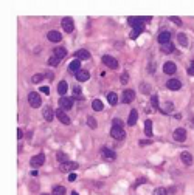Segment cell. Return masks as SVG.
I'll return each instance as SVG.
<instances>
[{"label": "cell", "mask_w": 194, "mask_h": 195, "mask_svg": "<svg viewBox=\"0 0 194 195\" xmlns=\"http://www.w3.org/2000/svg\"><path fill=\"white\" fill-rule=\"evenodd\" d=\"M28 102H30V105L33 107V108H39V107L42 105L41 95H39V93H36V91H31L30 95H28Z\"/></svg>", "instance_id": "obj_1"}, {"label": "cell", "mask_w": 194, "mask_h": 195, "mask_svg": "<svg viewBox=\"0 0 194 195\" xmlns=\"http://www.w3.org/2000/svg\"><path fill=\"white\" fill-rule=\"evenodd\" d=\"M44 163H45V155L44 153H39V155H34V157L31 158L30 164H31V167H41Z\"/></svg>", "instance_id": "obj_2"}, {"label": "cell", "mask_w": 194, "mask_h": 195, "mask_svg": "<svg viewBox=\"0 0 194 195\" xmlns=\"http://www.w3.org/2000/svg\"><path fill=\"white\" fill-rule=\"evenodd\" d=\"M110 136L115 138V139H124V136H126V132H124L123 127H113L110 129Z\"/></svg>", "instance_id": "obj_3"}, {"label": "cell", "mask_w": 194, "mask_h": 195, "mask_svg": "<svg viewBox=\"0 0 194 195\" xmlns=\"http://www.w3.org/2000/svg\"><path fill=\"white\" fill-rule=\"evenodd\" d=\"M59 107L62 110H70L73 107V99L72 98H67V96H62L59 99Z\"/></svg>", "instance_id": "obj_4"}, {"label": "cell", "mask_w": 194, "mask_h": 195, "mask_svg": "<svg viewBox=\"0 0 194 195\" xmlns=\"http://www.w3.org/2000/svg\"><path fill=\"white\" fill-rule=\"evenodd\" d=\"M103 64L104 65H107L109 68H118V60H116L115 57H112V56H109V54H106V56H103Z\"/></svg>", "instance_id": "obj_5"}, {"label": "cell", "mask_w": 194, "mask_h": 195, "mask_svg": "<svg viewBox=\"0 0 194 195\" xmlns=\"http://www.w3.org/2000/svg\"><path fill=\"white\" fill-rule=\"evenodd\" d=\"M134 98H135L134 90H124L123 91V96H121V101H123L124 104H129V102L134 101Z\"/></svg>", "instance_id": "obj_6"}, {"label": "cell", "mask_w": 194, "mask_h": 195, "mask_svg": "<svg viewBox=\"0 0 194 195\" xmlns=\"http://www.w3.org/2000/svg\"><path fill=\"white\" fill-rule=\"evenodd\" d=\"M174 139L175 141H178V143H183L185 139H186V130L185 129H175L174 130Z\"/></svg>", "instance_id": "obj_7"}, {"label": "cell", "mask_w": 194, "mask_h": 195, "mask_svg": "<svg viewBox=\"0 0 194 195\" xmlns=\"http://www.w3.org/2000/svg\"><path fill=\"white\" fill-rule=\"evenodd\" d=\"M62 28L65 33H72L73 31V19L72 17H64L62 19Z\"/></svg>", "instance_id": "obj_8"}, {"label": "cell", "mask_w": 194, "mask_h": 195, "mask_svg": "<svg viewBox=\"0 0 194 195\" xmlns=\"http://www.w3.org/2000/svg\"><path fill=\"white\" fill-rule=\"evenodd\" d=\"M75 169H78V163H75V161H67V163H64V164H61L62 172H72V170H75Z\"/></svg>", "instance_id": "obj_9"}, {"label": "cell", "mask_w": 194, "mask_h": 195, "mask_svg": "<svg viewBox=\"0 0 194 195\" xmlns=\"http://www.w3.org/2000/svg\"><path fill=\"white\" fill-rule=\"evenodd\" d=\"M56 118L62 122V124H65V126H68L70 124V118L67 116V113L62 110V108H59V110H56Z\"/></svg>", "instance_id": "obj_10"}, {"label": "cell", "mask_w": 194, "mask_h": 195, "mask_svg": "<svg viewBox=\"0 0 194 195\" xmlns=\"http://www.w3.org/2000/svg\"><path fill=\"white\" fill-rule=\"evenodd\" d=\"M44 119L45 121H48V122H51L53 121V118L56 116V112H53V108L51 107H44Z\"/></svg>", "instance_id": "obj_11"}, {"label": "cell", "mask_w": 194, "mask_h": 195, "mask_svg": "<svg viewBox=\"0 0 194 195\" xmlns=\"http://www.w3.org/2000/svg\"><path fill=\"white\" fill-rule=\"evenodd\" d=\"M68 70H70V73H73V74L79 73L81 71V60L79 59H75L72 64L68 65Z\"/></svg>", "instance_id": "obj_12"}, {"label": "cell", "mask_w": 194, "mask_h": 195, "mask_svg": "<svg viewBox=\"0 0 194 195\" xmlns=\"http://www.w3.org/2000/svg\"><path fill=\"white\" fill-rule=\"evenodd\" d=\"M143 31H144V25H143V22H140L138 25H135V26H134V29H132L130 37H132V39H137L140 34L143 33Z\"/></svg>", "instance_id": "obj_13"}, {"label": "cell", "mask_w": 194, "mask_h": 195, "mask_svg": "<svg viewBox=\"0 0 194 195\" xmlns=\"http://www.w3.org/2000/svg\"><path fill=\"white\" fill-rule=\"evenodd\" d=\"M47 37H48V40H51V42H61L62 40V34L59 33V31H50L48 34H47Z\"/></svg>", "instance_id": "obj_14"}, {"label": "cell", "mask_w": 194, "mask_h": 195, "mask_svg": "<svg viewBox=\"0 0 194 195\" xmlns=\"http://www.w3.org/2000/svg\"><path fill=\"white\" fill-rule=\"evenodd\" d=\"M169 40H171V33H169V31H161V33L158 34V42L161 45L169 43Z\"/></svg>", "instance_id": "obj_15"}, {"label": "cell", "mask_w": 194, "mask_h": 195, "mask_svg": "<svg viewBox=\"0 0 194 195\" xmlns=\"http://www.w3.org/2000/svg\"><path fill=\"white\" fill-rule=\"evenodd\" d=\"M175 70H177V67H175L174 62H166V64L163 65V71H165L166 74H174Z\"/></svg>", "instance_id": "obj_16"}, {"label": "cell", "mask_w": 194, "mask_h": 195, "mask_svg": "<svg viewBox=\"0 0 194 195\" xmlns=\"http://www.w3.org/2000/svg\"><path fill=\"white\" fill-rule=\"evenodd\" d=\"M75 56H76V59H79V60H89L90 59V53L87 50H78L75 53Z\"/></svg>", "instance_id": "obj_17"}, {"label": "cell", "mask_w": 194, "mask_h": 195, "mask_svg": "<svg viewBox=\"0 0 194 195\" xmlns=\"http://www.w3.org/2000/svg\"><path fill=\"white\" fill-rule=\"evenodd\" d=\"M166 85H168L169 90H174V91H175V90H178V88L182 87V82L178 81V79H169Z\"/></svg>", "instance_id": "obj_18"}, {"label": "cell", "mask_w": 194, "mask_h": 195, "mask_svg": "<svg viewBox=\"0 0 194 195\" xmlns=\"http://www.w3.org/2000/svg\"><path fill=\"white\" fill-rule=\"evenodd\" d=\"M180 160L183 161V164H186V166L193 164V155H191L190 152H182V155H180Z\"/></svg>", "instance_id": "obj_19"}, {"label": "cell", "mask_w": 194, "mask_h": 195, "mask_svg": "<svg viewBox=\"0 0 194 195\" xmlns=\"http://www.w3.org/2000/svg\"><path fill=\"white\" fill-rule=\"evenodd\" d=\"M75 76H76V79L79 81V82H84V81H87L89 77H90V73L87 71V70H81V71L76 73Z\"/></svg>", "instance_id": "obj_20"}, {"label": "cell", "mask_w": 194, "mask_h": 195, "mask_svg": "<svg viewBox=\"0 0 194 195\" xmlns=\"http://www.w3.org/2000/svg\"><path fill=\"white\" fill-rule=\"evenodd\" d=\"M54 56H56L58 59H64L67 56V50L65 48H62V46H58V48H54Z\"/></svg>", "instance_id": "obj_21"}, {"label": "cell", "mask_w": 194, "mask_h": 195, "mask_svg": "<svg viewBox=\"0 0 194 195\" xmlns=\"http://www.w3.org/2000/svg\"><path fill=\"white\" fill-rule=\"evenodd\" d=\"M137 119H138V113H137V110H135V108H134V110H130V115H129L127 124H129V126H135Z\"/></svg>", "instance_id": "obj_22"}, {"label": "cell", "mask_w": 194, "mask_h": 195, "mask_svg": "<svg viewBox=\"0 0 194 195\" xmlns=\"http://www.w3.org/2000/svg\"><path fill=\"white\" fill-rule=\"evenodd\" d=\"M101 155H103V157H106L107 160H115V158H116L115 152H112L110 149H107V147H104V149L101 150Z\"/></svg>", "instance_id": "obj_23"}, {"label": "cell", "mask_w": 194, "mask_h": 195, "mask_svg": "<svg viewBox=\"0 0 194 195\" xmlns=\"http://www.w3.org/2000/svg\"><path fill=\"white\" fill-rule=\"evenodd\" d=\"M144 133H146V136H152V121L151 119H146V122H144Z\"/></svg>", "instance_id": "obj_24"}, {"label": "cell", "mask_w": 194, "mask_h": 195, "mask_svg": "<svg viewBox=\"0 0 194 195\" xmlns=\"http://www.w3.org/2000/svg\"><path fill=\"white\" fill-rule=\"evenodd\" d=\"M177 40L180 42V45L183 46V48H186V46H188V39H186L185 33H178V34H177Z\"/></svg>", "instance_id": "obj_25"}, {"label": "cell", "mask_w": 194, "mask_h": 195, "mask_svg": "<svg viewBox=\"0 0 194 195\" xmlns=\"http://www.w3.org/2000/svg\"><path fill=\"white\" fill-rule=\"evenodd\" d=\"M67 88H68V85H67L65 81H61V82L58 84V91H59V95H65V93H67Z\"/></svg>", "instance_id": "obj_26"}, {"label": "cell", "mask_w": 194, "mask_h": 195, "mask_svg": "<svg viewBox=\"0 0 194 195\" xmlns=\"http://www.w3.org/2000/svg\"><path fill=\"white\" fill-rule=\"evenodd\" d=\"M92 107H93V110H95V112H101L104 108V104L101 102L99 99H95V101H93V104H92Z\"/></svg>", "instance_id": "obj_27"}, {"label": "cell", "mask_w": 194, "mask_h": 195, "mask_svg": "<svg viewBox=\"0 0 194 195\" xmlns=\"http://www.w3.org/2000/svg\"><path fill=\"white\" fill-rule=\"evenodd\" d=\"M161 51L163 53H166V54H169V53H173L174 51V45L173 43H165V45H161Z\"/></svg>", "instance_id": "obj_28"}, {"label": "cell", "mask_w": 194, "mask_h": 195, "mask_svg": "<svg viewBox=\"0 0 194 195\" xmlns=\"http://www.w3.org/2000/svg\"><path fill=\"white\" fill-rule=\"evenodd\" d=\"M107 101H109V104L115 105L116 102H118V98H116V95H115L113 91H110V93H109V95H107Z\"/></svg>", "instance_id": "obj_29"}, {"label": "cell", "mask_w": 194, "mask_h": 195, "mask_svg": "<svg viewBox=\"0 0 194 195\" xmlns=\"http://www.w3.org/2000/svg\"><path fill=\"white\" fill-rule=\"evenodd\" d=\"M58 161L61 163V164H64V163H67L68 161V157H67V153H64V152H58Z\"/></svg>", "instance_id": "obj_30"}, {"label": "cell", "mask_w": 194, "mask_h": 195, "mask_svg": "<svg viewBox=\"0 0 194 195\" xmlns=\"http://www.w3.org/2000/svg\"><path fill=\"white\" fill-rule=\"evenodd\" d=\"M53 195H65V188L64 186H56V188H53Z\"/></svg>", "instance_id": "obj_31"}, {"label": "cell", "mask_w": 194, "mask_h": 195, "mask_svg": "<svg viewBox=\"0 0 194 195\" xmlns=\"http://www.w3.org/2000/svg\"><path fill=\"white\" fill-rule=\"evenodd\" d=\"M174 110V104L173 102H165V108L161 110V113H171Z\"/></svg>", "instance_id": "obj_32"}, {"label": "cell", "mask_w": 194, "mask_h": 195, "mask_svg": "<svg viewBox=\"0 0 194 195\" xmlns=\"http://www.w3.org/2000/svg\"><path fill=\"white\" fill-rule=\"evenodd\" d=\"M143 19L141 17H129L127 19V22H129V25H132V26H135V25H138L140 22H141Z\"/></svg>", "instance_id": "obj_33"}, {"label": "cell", "mask_w": 194, "mask_h": 195, "mask_svg": "<svg viewBox=\"0 0 194 195\" xmlns=\"http://www.w3.org/2000/svg\"><path fill=\"white\" fill-rule=\"evenodd\" d=\"M59 60H61V59H58V57L53 54V56H50V59H48V65H51V67H56V65L59 64Z\"/></svg>", "instance_id": "obj_34"}, {"label": "cell", "mask_w": 194, "mask_h": 195, "mask_svg": "<svg viewBox=\"0 0 194 195\" xmlns=\"http://www.w3.org/2000/svg\"><path fill=\"white\" fill-rule=\"evenodd\" d=\"M42 81H44V74H34L33 77H31V82H33V84H39Z\"/></svg>", "instance_id": "obj_35"}, {"label": "cell", "mask_w": 194, "mask_h": 195, "mask_svg": "<svg viewBox=\"0 0 194 195\" xmlns=\"http://www.w3.org/2000/svg\"><path fill=\"white\" fill-rule=\"evenodd\" d=\"M87 126L92 127V129H96V119L93 118V116H89L87 118Z\"/></svg>", "instance_id": "obj_36"}, {"label": "cell", "mask_w": 194, "mask_h": 195, "mask_svg": "<svg viewBox=\"0 0 194 195\" xmlns=\"http://www.w3.org/2000/svg\"><path fill=\"white\" fill-rule=\"evenodd\" d=\"M151 105H152L154 108H158V98H157V95H152V98H151Z\"/></svg>", "instance_id": "obj_37"}, {"label": "cell", "mask_w": 194, "mask_h": 195, "mask_svg": "<svg viewBox=\"0 0 194 195\" xmlns=\"http://www.w3.org/2000/svg\"><path fill=\"white\" fill-rule=\"evenodd\" d=\"M154 195H168V191H166L165 188H158L157 191H155Z\"/></svg>", "instance_id": "obj_38"}, {"label": "cell", "mask_w": 194, "mask_h": 195, "mask_svg": "<svg viewBox=\"0 0 194 195\" xmlns=\"http://www.w3.org/2000/svg\"><path fill=\"white\" fill-rule=\"evenodd\" d=\"M73 93H75V98H81V87H76L73 88Z\"/></svg>", "instance_id": "obj_39"}, {"label": "cell", "mask_w": 194, "mask_h": 195, "mask_svg": "<svg viewBox=\"0 0 194 195\" xmlns=\"http://www.w3.org/2000/svg\"><path fill=\"white\" fill-rule=\"evenodd\" d=\"M127 81H129V74L127 73H123L121 74V84H127Z\"/></svg>", "instance_id": "obj_40"}, {"label": "cell", "mask_w": 194, "mask_h": 195, "mask_svg": "<svg viewBox=\"0 0 194 195\" xmlns=\"http://www.w3.org/2000/svg\"><path fill=\"white\" fill-rule=\"evenodd\" d=\"M188 74L194 76V62H191V65L188 67Z\"/></svg>", "instance_id": "obj_41"}, {"label": "cell", "mask_w": 194, "mask_h": 195, "mask_svg": "<svg viewBox=\"0 0 194 195\" xmlns=\"http://www.w3.org/2000/svg\"><path fill=\"white\" fill-rule=\"evenodd\" d=\"M113 127H123V122L120 119H113Z\"/></svg>", "instance_id": "obj_42"}, {"label": "cell", "mask_w": 194, "mask_h": 195, "mask_svg": "<svg viewBox=\"0 0 194 195\" xmlns=\"http://www.w3.org/2000/svg\"><path fill=\"white\" fill-rule=\"evenodd\" d=\"M147 144H151L149 139H140V146H147Z\"/></svg>", "instance_id": "obj_43"}, {"label": "cell", "mask_w": 194, "mask_h": 195, "mask_svg": "<svg viewBox=\"0 0 194 195\" xmlns=\"http://www.w3.org/2000/svg\"><path fill=\"white\" fill-rule=\"evenodd\" d=\"M171 20H173L174 23H177V25H182V20L178 19V17H171Z\"/></svg>", "instance_id": "obj_44"}, {"label": "cell", "mask_w": 194, "mask_h": 195, "mask_svg": "<svg viewBox=\"0 0 194 195\" xmlns=\"http://www.w3.org/2000/svg\"><path fill=\"white\" fill-rule=\"evenodd\" d=\"M41 91L45 93V95H48V93H50V88H48V87H41Z\"/></svg>", "instance_id": "obj_45"}, {"label": "cell", "mask_w": 194, "mask_h": 195, "mask_svg": "<svg viewBox=\"0 0 194 195\" xmlns=\"http://www.w3.org/2000/svg\"><path fill=\"white\" fill-rule=\"evenodd\" d=\"M76 180V174H70L68 175V181H75Z\"/></svg>", "instance_id": "obj_46"}, {"label": "cell", "mask_w": 194, "mask_h": 195, "mask_svg": "<svg viewBox=\"0 0 194 195\" xmlns=\"http://www.w3.org/2000/svg\"><path fill=\"white\" fill-rule=\"evenodd\" d=\"M22 136H23V130H22V129H19V130H17V138L20 139Z\"/></svg>", "instance_id": "obj_47"}, {"label": "cell", "mask_w": 194, "mask_h": 195, "mask_svg": "<svg viewBox=\"0 0 194 195\" xmlns=\"http://www.w3.org/2000/svg\"><path fill=\"white\" fill-rule=\"evenodd\" d=\"M143 90H144L146 93H149V88H147V85H146V84H143Z\"/></svg>", "instance_id": "obj_48"}, {"label": "cell", "mask_w": 194, "mask_h": 195, "mask_svg": "<svg viewBox=\"0 0 194 195\" xmlns=\"http://www.w3.org/2000/svg\"><path fill=\"white\" fill-rule=\"evenodd\" d=\"M143 183H144V178H141V180H138V181H137V184H143Z\"/></svg>", "instance_id": "obj_49"}, {"label": "cell", "mask_w": 194, "mask_h": 195, "mask_svg": "<svg viewBox=\"0 0 194 195\" xmlns=\"http://www.w3.org/2000/svg\"><path fill=\"white\" fill-rule=\"evenodd\" d=\"M72 195H79V194H78V192H72Z\"/></svg>", "instance_id": "obj_50"}, {"label": "cell", "mask_w": 194, "mask_h": 195, "mask_svg": "<svg viewBox=\"0 0 194 195\" xmlns=\"http://www.w3.org/2000/svg\"><path fill=\"white\" fill-rule=\"evenodd\" d=\"M41 195H48V194H41Z\"/></svg>", "instance_id": "obj_51"}, {"label": "cell", "mask_w": 194, "mask_h": 195, "mask_svg": "<svg viewBox=\"0 0 194 195\" xmlns=\"http://www.w3.org/2000/svg\"><path fill=\"white\" fill-rule=\"evenodd\" d=\"M193 122H194V119H193Z\"/></svg>", "instance_id": "obj_52"}]
</instances>
